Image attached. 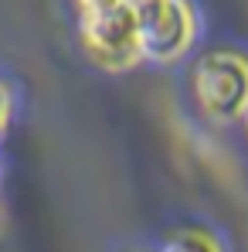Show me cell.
Instances as JSON below:
<instances>
[{
  "mask_svg": "<svg viewBox=\"0 0 248 252\" xmlns=\"http://www.w3.org/2000/svg\"><path fill=\"white\" fill-rule=\"evenodd\" d=\"M123 3L133 10L143 58L173 62L187 51L197 28L187 0H123Z\"/></svg>",
  "mask_w": 248,
  "mask_h": 252,
  "instance_id": "cell-1",
  "label": "cell"
},
{
  "mask_svg": "<svg viewBox=\"0 0 248 252\" xmlns=\"http://www.w3.org/2000/svg\"><path fill=\"white\" fill-rule=\"evenodd\" d=\"M173 249H218V242L211 235H201V232H184L170 242Z\"/></svg>",
  "mask_w": 248,
  "mask_h": 252,
  "instance_id": "cell-4",
  "label": "cell"
},
{
  "mask_svg": "<svg viewBox=\"0 0 248 252\" xmlns=\"http://www.w3.org/2000/svg\"><path fill=\"white\" fill-rule=\"evenodd\" d=\"M10 126V95H7V85L0 82V136L7 133Z\"/></svg>",
  "mask_w": 248,
  "mask_h": 252,
  "instance_id": "cell-5",
  "label": "cell"
},
{
  "mask_svg": "<svg viewBox=\"0 0 248 252\" xmlns=\"http://www.w3.org/2000/svg\"><path fill=\"white\" fill-rule=\"evenodd\" d=\"M194 95L211 120L235 123L248 106V65L235 51H211L194 68Z\"/></svg>",
  "mask_w": 248,
  "mask_h": 252,
  "instance_id": "cell-2",
  "label": "cell"
},
{
  "mask_svg": "<svg viewBox=\"0 0 248 252\" xmlns=\"http://www.w3.org/2000/svg\"><path fill=\"white\" fill-rule=\"evenodd\" d=\"M82 44H85V55L106 72H126V68L139 65V58H143L139 31H136L133 10L126 3L85 14Z\"/></svg>",
  "mask_w": 248,
  "mask_h": 252,
  "instance_id": "cell-3",
  "label": "cell"
},
{
  "mask_svg": "<svg viewBox=\"0 0 248 252\" xmlns=\"http://www.w3.org/2000/svg\"><path fill=\"white\" fill-rule=\"evenodd\" d=\"M116 3H123V0H79V7H82L85 14H92V10H106V7H116Z\"/></svg>",
  "mask_w": 248,
  "mask_h": 252,
  "instance_id": "cell-6",
  "label": "cell"
}]
</instances>
